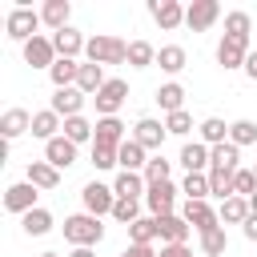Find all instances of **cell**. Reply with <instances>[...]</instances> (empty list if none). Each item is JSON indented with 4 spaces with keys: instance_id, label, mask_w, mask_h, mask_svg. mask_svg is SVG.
Returning a JSON list of instances; mask_svg holds the SVG:
<instances>
[{
    "instance_id": "19",
    "label": "cell",
    "mask_w": 257,
    "mask_h": 257,
    "mask_svg": "<svg viewBox=\"0 0 257 257\" xmlns=\"http://www.w3.org/2000/svg\"><path fill=\"white\" fill-rule=\"evenodd\" d=\"M116 161H120V173H145V165H149V149L145 145H137L133 137L116 149Z\"/></svg>"
},
{
    "instance_id": "4",
    "label": "cell",
    "mask_w": 257,
    "mask_h": 257,
    "mask_svg": "<svg viewBox=\"0 0 257 257\" xmlns=\"http://www.w3.org/2000/svg\"><path fill=\"white\" fill-rule=\"evenodd\" d=\"M80 201H84V213H92V217H112L116 193H112V185H104V181H88V185L80 189Z\"/></svg>"
},
{
    "instance_id": "1",
    "label": "cell",
    "mask_w": 257,
    "mask_h": 257,
    "mask_svg": "<svg viewBox=\"0 0 257 257\" xmlns=\"http://www.w3.org/2000/svg\"><path fill=\"white\" fill-rule=\"evenodd\" d=\"M64 241H68L72 249H92V245H100V241H104L100 217H92V213H72V217H64Z\"/></svg>"
},
{
    "instance_id": "45",
    "label": "cell",
    "mask_w": 257,
    "mask_h": 257,
    "mask_svg": "<svg viewBox=\"0 0 257 257\" xmlns=\"http://www.w3.org/2000/svg\"><path fill=\"white\" fill-rule=\"evenodd\" d=\"M112 217H116V221L128 229L133 221H141V201H120V197H116V205H112Z\"/></svg>"
},
{
    "instance_id": "21",
    "label": "cell",
    "mask_w": 257,
    "mask_h": 257,
    "mask_svg": "<svg viewBox=\"0 0 257 257\" xmlns=\"http://www.w3.org/2000/svg\"><path fill=\"white\" fill-rule=\"evenodd\" d=\"M177 161L185 165V173H209V145H201V141H185Z\"/></svg>"
},
{
    "instance_id": "15",
    "label": "cell",
    "mask_w": 257,
    "mask_h": 257,
    "mask_svg": "<svg viewBox=\"0 0 257 257\" xmlns=\"http://www.w3.org/2000/svg\"><path fill=\"white\" fill-rule=\"evenodd\" d=\"M157 229H161V245H189V233H193V225L181 213L157 217Z\"/></svg>"
},
{
    "instance_id": "14",
    "label": "cell",
    "mask_w": 257,
    "mask_h": 257,
    "mask_svg": "<svg viewBox=\"0 0 257 257\" xmlns=\"http://www.w3.org/2000/svg\"><path fill=\"white\" fill-rule=\"evenodd\" d=\"M76 149H80V145H72V141L60 133V137H52V141L44 145V161H48L52 169H72V165H76Z\"/></svg>"
},
{
    "instance_id": "34",
    "label": "cell",
    "mask_w": 257,
    "mask_h": 257,
    "mask_svg": "<svg viewBox=\"0 0 257 257\" xmlns=\"http://www.w3.org/2000/svg\"><path fill=\"white\" fill-rule=\"evenodd\" d=\"M161 241V229H157V217H141L128 225V245H153Z\"/></svg>"
},
{
    "instance_id": "27",
    "label": "cell",
    "mask_w": 257,
    "mask_h": 257,
    "mask_svg": "<svg viewBox=\"0 0 257 257\" xmlns=\"http://www.w3.org/2000/svg\"><path fill=\"white\" fill-rule=\"evenodd\" d=\"M157 64H161V72L177 76V72L189 64V52H185L181 44H165V48H157Z\"/></svg>"
},
{
    "instance_id": "32",
    "label": "cell",
    "mask_w": 257,
    "mask_h": 257,
    "mask_svg": "<svg viewBox=\"0 0 257 257\" xmlns=\"http://www.w3.org/2000/svg\"><path fill=\"white\" fill-rule=\"evenodd\" d=\"M48 76H52V84L56 88H76V76H80V60H56L52 68H48Z\"/></svg>"
},
{
    "instance_id": "18",
    "label": "cell",
    "mask_w": 257,
    "mask_h": 257,
    "mask_svg": "<svg viewBox=\"0 0 257 257\" xmlns=\"http://www.w3.org/2000/svg\"><path fill=\"white\" fill-rule=\"evenodd\" d=\"M52 48H56V56H64V60H76V56L88 48V40L68 24V28H60V32H52Z\"/></svg>"
},
{
    "instance_id": "41",
    "label": "cell",
    "mask_w": 257,
    "mask_h": 257,
    "mask_svg": "<svg viewBox=\"0 0 257 257\" xmlns=\"http://www.w3.org/2000/svg\"><path fill=\"white\" fill-rule=\"evenodd\" d=\"M229 141H233L237 149L257 145V124H253V120H233V124H229Z\"/></svg>"
},
{
    "instance_id": "26",
    "label": "cell",
    "mask_w": 257,
    "mask_h": 257,
    "mask_svg": "<svg viewBox=\"0 0 257 257\" xmlns=\"http://www.w3.org/2000/svg\"><path fill=\"white\" fill-rule=\"evenodd\" d=\"M68 16H72V4H68V0H44V8H40V20H44L52 32L68 28Z\"/></svg>"
},
{
    "instance_id": "40",
    "label": "cell",
    "mask_w": 257,
    "mask_h": 257,
    "mask_svg": "<svg viewBox=\"0 0 257 257\" xmlns=\"http://www.w3.org/2000/svg\"><path fill=\"white\" fill-rule=\"evenodd\" d=\"M249 32H253V16H249V12H229V16H225V36L249 40Z\"/></svg>"
},
{
    "instance_id": "50",
    "label": "cell",
    "mask_w": 257,
    "mask_h": 257,
    "mask_svg": "<svg viewBox=\"0 0 257 257\" xmlns=\"http://www.w3.org/2000/svg\"><path fill=\"white\" fill-rule=\"evenodd\" d=\"M245 76L257 84V48H253V52H249V60H245Z\"/></svg>"
},
{
    "instance_id": "52",
    "label": "cell",
    "mask_w": 257,
    "mask_h": 257,
    "mask_svg": "<svg viewBox=\"0 0 257 257\" xmlns=\"http://www.w3.org/2000/svg\"><path fill=\"white\" fill-rule=\"evenodd\" d=\"M249 209H253V213H257V193H253V197H249Z\"/></svg>"
},
{
    "instance_id": "24",
    "label": "cell",
    "mask_w": 257,
    "mask_h": 257,
    "mask_svg": "<svg viewBox=\"0 0 257 257\" xmlns=\"http://www.w3.org/2000/svg\"><path fill=\"white\" fill-rule=\"evenodd\" d=\"M0 133H4V141H16V137L32 133V116H28L24 108H8V112L0 116Z\"/></svg>"
},
{
    "instance_id": "35",
    "label": "cell",
    "mask_w": 257,
    "mask_h": 257,
    "mask_svg": "<svg viewBox=\"0 0 257 257\" xmlns=\"http://www.w3.org/2000/svg\"><path fill=\"white\" fill-rule=\"evenodd\" d=\"M181 193H185V201H209L213 197L209 193V173H185Z\"/></svg>"
},
{
    "instance_id": "51",
    "label": "cell",
    "mask_w": 257,
    "mask_h": 257,
    "mask_svg": "<svg viewBox=\"0 0 257 257\" xmlns=\"http://www.w3.org/2000/svg\"><path fill=\"white\" fill-rule=\"evenodd\" d=\"M68 257H96V253H92V249H72Z\"/></svg>"
},
{
    "instance_id": "46",
    "label": "cell",
    "mask_w": 257,
    "mask_h": 257,
    "mask_svg": "<svg viewBox=\"0 0 257 257\" xmlns=\"http://www.w3.org/2000/svg\"><path fill=\"white\" fill-rule=\"evenodd\" d=\"M92 169H96V173L120 169V161H116V149H100V145H92Z\"/></svg>"
},
{
    "instance_id": "31",
    "label": "cell",
    "mask_w": 257,
    "mask_h": 257,
    "mask_svg": "<svg viewBox=\"0 0 257 257\" xmlns=\"http://www.w3.org/2000/svg\"><path fill=\"white\" fill-rule=\"evenodd\" d=\"M221 225H245L249 217H253V209H249V201L245 197H229V201H221Z\"/></svg>"
},
{
    "instance_id": "29",
    "label": "cell",
    "mask_w": 257,
    "mask_h": 257,
    "mask_svg": "<svg viewBox=\"0 0 257 257\" xmlns=\"http://www.w3.org/2000/svg\"><path fill=\"white\" fill-rule=\"evenodd\" d=\"M56 128H64V120H60L52 108H44V112H32V137H40V141L48 145L52 137H60Z\"/></svg>"
},
{
    "instance_id": "13",
    "label": "cell",
    "mask_w": 257,
    "mask_h": 257,
    "mask_svg": "<svg viewBox=\"0 0 257 257\" xmlns=\"http://www.w3.org/2000/svg\"><path fill=\"white\" fill-rule=\"evenodd\" d=\"M124 96H128V84H124V80H108L92 100H96V112H100V116H116L120 104H124Z\"/></svg>"
},
{
    "instance_id": "28",
    "label": "cell",
    "mask_w": 257,
    "mask_h": 257,
    "mask_svg": "<svg viewBox=\"0 0 257 257\" xmlns=\"http://www.w3.org/2000/svg\"><path fill=\"white\" fill-rule=\"evenodd\" d=\"M108 84V76H104V68L100 64H80V76H76V88L84 92V96H96L100 88Z\"/></svg>"
},
{
    "instance_id": "44",
    "label": "cell",
    "mask_w": 257,
    "mask_h": 257,
    "mask_svg": "<svg viewBox=\"0 0 257 257\" xmlns=\"http://www.w3.org/2000/svg\"><path fill=\"white\" fill-rule=\"evenodd\" d=\"M165 128H169L173 137H189V133H193L197 124H193V116H189V112L181 108V112H169V116H165Z\"/></svg>"
},
{
    "instance_id": "48",
    "label": "cell",
    "mask_w": 257,
    "mask_h": 257,
    "mask_svg": "<svg viewBox=\"0 0 257 257\" xmlns=\"http://www.w3.org/2000/svg\"><path fill=\"white\" fill-rule=\"evenodd\" d=\"M120 257H157V253H153V245H128Z\"/></svg>"
},
{
    "instance_id": "16",
    "label": "cell",
    "mask_w": 257,
    "mask_h": 257,
    "mask_svg": "<svg viewBox=\"0 0 257 257\" xmlns=\"http://www.w3.org/2000/svg\"><path fill=\"white\" fill-rule=\"evenodd\" d=\"M84 100H88V96H84L80 88H56V92H52V104H48V108H52V112H56L60 120H68V116H80Z\"/></svg>"
},
{
    "instance_id": "20",
    "label": "cell",
    "mask_w": 257,
    "mask_h": 257,
    "mask_svg": "<svg viewBox=\"0 0 257 257\" xmlns=\"http://www.w3.org/2000/svg\"><path fill=\"white\" fill-rule=\"evenodd\" d=\"M28 185H36L40 193H52L60 185V169H52L48 161H28V173H24Z\"/></svg>"
},
{
    "instance_id": "43",
    "label": "cell",
    "mask_w": 257,
    "mask_h": 257,
    "mask_svg": "<svg viewBox=\"0 0 257 257\" xmlns=\"http://www.w3.org/2000/svg\"><path fill=\"white\" fill-rule=\"evenodd\" d=\"M253 193H257V173L253 169H237L233 173V197H245L249 201Z\"/></svg>"
},
{
    "instance_id": "38",
    "label": "cell",
    "mask_w": 257,
    "mask_h": 257,
    "mask_svg": "<svg viewBox=\"0 0 257 257\" xmlns=\"http://www.w3.org/2000/svg\"><path fill=\"white\" fill-rule=\"evenodd\" d=\"M169 173H173V161H165L161 153H153L141 177H145V185H161V181H169Z\"/></svg>"
},
{
    "instance_id": "9",
    "label": "cell",
    "mask_w": 257,
    "mask_h": 257,
    "mask_svg": "<svg viewBox=\"0 0 257 257\" xmlns=\"http://www.w3.org/2000/svg\"><path fill=\"white\" fill-rule=\"evenodd\" d=\"M165 137H169V128H165V120H153V116H141V120L133 124V141H137V145H145L149 153H161V145H165Z\"/></svg>"
},
{
    "instance_id": "47",
    "label": "cell",
    "mask_w": 257,
    "mask_h": 257,
    "mask_svg": "<svg viewBox=\"0 0 257 257\" xmlns=\"http://www.w3.org/2000/svg\"><path fill=\"white\" fill-rule=\"evenodd\" d=\"M157 257H193V249H189V245H161Z\"/></svg>"
},
{
    "instance_id": "2",
    "label": "cell",
    "mask_w": 257,
    "mask_h": 257,
    "mask_svg": "<svg viewBox=\"0 0 257 257\" xmlns=\"http://www.w3.org/2000/svg\"><path fill=\"white\" fill-rule=\"evenodd\" d=\"M84 56H88V64H124L128 60V40H120V36H108V32H96L92 40H88V48H84Z\"/></svg>"
},
{
    "instance_id": "36",
    "label": "cell",
    "mask_w": 257,
    "mask_h": 257,
    "mask_svg": "<svg viewBox=\"0 0 257 257\" xmlns=\"http://www.w3.org/2000/svg\"><path fill=\"white\" fill-rule=\"evenodd\" d=\"M72 145H92V133H96V124H88L84 116H68L64 120V128H60Z\"/></svg>"
},
{
    "instance_id": "49",
    "label": "cell",
    "mask_w": 257,
    "mask_h": 257,
    "mask_svg": "<svg viewBox=\"0 0 257 257\" xmlns=\"http://www.w3.org/2000/svg\"><path fill=\"white\" fill-rule=\"evenodd\" d=\"M241 233H245V241H257V213H253V217L241 225Z\"/></svg>"
},
{
    "instance_id": "3",
    "label": "cell",
    "mask_w": 257,
    "mask_h": 257,
    "mask_svg": "<svg viewBox=\"0 0 257 257\" xmlns=\"http://www.w3.org/2000/svg\"><path fill=\"white\" fill-rule=\"evenodd\" d=\"M44 20H40V12H32V8H24V4H16L12 12H8V20H4V28H8V36L12 40H20V44H28L32 36H40L36 28H40Z\"/></svg>"
},
{
    "instance_id": "7",
    "label": "cell",
    "mask_w": 257,
    "mask_h": 257,
    "mask_svg": "<svg viewBox=\"0 0 257 257\" xmlns=\"http://www.w3.org/2000/svg\"><path fill=\"white\" fill-rule=\"evenodd\" d=\"M249 40H237V36H221V44H217V64L225 68V72H233V68H245V60H249Z\"/></svg>"
},
{
    "instance_id": "30",
    "label": "cell",
    "mask_w": 257,
    "mask_h": 257,
    "mask_svg": "<svg viewBox=\"0 0 257 257\" xmlns=\"http://www.w3.org/2000/svg\"><path fill=\"white\" fill-rule=\"evenodd\" d=\"M197 133H201V145H209V149H217V145L229 141V124H225L221 116H205V120L197 124Z\"/></svg>"
},
{
    "instance_id": "12",
    "label": "cell",
    "mask_w": 257,
    "mask_h": 257,
    "mask_svg": "<svg viewBox=\"0 0 257 257\" xmlns=\"http://www.w3.org/2000/svg\"><path fill=\"white\" fill-rule=\"evenodd\" d=\"M60 56H56V48H52V36H32L28 44H24V64H32V68H52Z\"/></svg>"
},
{
    "instance_id": "22",
    "label": "cell",
    "mask_w": 257,
    "mask_h": 257,
    "mask_svg": "<svg viewBox=\"0 0 257 257\" xmlns=\"http://www.w3.org/2000/svg\"><path fill=\"white\" fill-rule=\"evenodd\" d=\"M112 193H116L120 201H145L149 185H145V177H141V173H116V181H112Z\"/></svg>"
},
{
    "instance_id": "25",
    "label": "cell",
    "mask_w": 257,
    "mask_h": 257,
    "mask_svg": "<svg viewBox=\"0 0 257 257\" xmlns=\"http://www.w3.org/2000/svg\"><path fill=\"white\" fill-rule=\"evenodd\" d=\"M209 169H225V173H237V169H241V149H237L233 141H225V145L209 149Z\"/></svg>"
},
{
    "instance_id": "39",
    "label": "cell",
    "mask_w": 257,
    "mask_h": 257,
    "mask_svg": "<svg viewBox=\"0 0 257 257\" xmlns=\"http://www.w3.org/2000/svg\"><path fill=\"white\" fill-rule=\"evenodd\" d=\"M225 249H229L225 225H221V229H209V233H201V253H205V257H225Z\"/></svg>"
},
{
    "instance_id": "23",
    "label": "cell",
    "mask_w": 257,
    "mask_h": 257,
    "mask_svg": "<svg viewBox=\"0 0 257 257\" xmlns=\"http://www.w3.org/2000/svg\"><path fill=\"white\" fill-rule=\"evenodd\" d=\"M153 100L161 104V112H165V116H169V112H181V108H185V84L169 80V84H161V88L153 92Z\"/></svg>"
},
{
    "instance_id": "11",
    "label": "cell",
    "mask_w": 257,
    "mask_h": 257,
    "mask_svg": "<svg viewBox=\"0 0 257 257\" xmlns=\"http://www.w3.org/2000/svg\"><path fill=\"white\" fill-rule=\"evenodd\" d=\"M149 16H153L165 32H173V28L185 24V4H181V0H149Z\"/></svg>"
},
{
    "instance_id": "42",
    "label": "cell",
    "mask_w": 257,
    "mask_h": 257,
    "mask_svg": "<svg viewBox=\"0 0 257 257\" xmlns=\"http://www.w3.org/2000/svg\"><path fill=\"white\" fill-rule=\"evenodd\" d=\"M209 193L221 197V201H229V197H233V173H225V169H209Z\"/></svg>"
},
{
    "instance_id": "17",
    "label": "cell",
    "mask_w": 257,
    "mask_h": 257,
    "mask_svg": "<svg viewBox=\"0 0 257 257\" xmlns=\"http://www.w3.org/2000/svg\"><path fill=\"white\" fill-rule=\"evenodd\" d=\"M128 137H124V124H120V116H100L96 120V133H92V145H100V149H120Z\"/></svg>"
},
{
    "instance_id": "10",
    "label": "cell",
    "mask_w": 257,
    "mask_h": 257,
    "mask_svg": "<svg viewBox=\"0 0 257 257\" xmlns=\"http://www.w3.org/2000/svg\"><path fill=\"white\" fill-rule=\"evenodd\" d=\"M197 233H209V229H221V213L209 205V201H185V213H181Z\"/></svg>"
},
{
    "instance_id": "53",
    "label": "cell",
    "mask_w": 257,
    "mask_h": 257,
    "mask_svg": "<svg viewBox=\"0 0 257 257\" xmlns=\"http://www.w3.org/2000/svg\"><path fill=\"white\" fill-rule=\"evenodd\" d=\"M40 257H60V253H40Z\"/></svg>"
},
{
    "instance_id": "8",
    "label": "cell",
    "mask_w": 257,
    "mask_h": 257,
    "mask_svg": "<svg viewBox=\"0 0 257 257\" xmlns=\"http://www.w3.org/2000/svg\"><path fill=\"white\" fill-rule=\"evenodd\" d=\"M221 20V4L217 0H193L189 8H185V24L193 28V32H205V28H213Z\"/></svg>"
},
{
    "instance_id": "37",
    "label": "cell",
    "mask_w": 257,
    "mask_h": 257,
    "mask_svg": "<svg viewBox=\"0 0 257 257\" xmlns=\"http://www.w3.org/2000/svg\"><path fill=\"white\" fill-rule=\"evenodd\" d=\"M128 64H133V68L157 64V48H153L149 40H128Z\"/></svg>"
},
{
    "instance_id": "6",
    "label": "cell",
    "mask_w": 257,
    "mask_h": 257,
    "mask_svg": "<svg viewBox=\"0 0 257 257\" xmlns=\"http://www.w3.org/2000/svg\"><path fill=\"white\" fill-rule=\"evenodd\" d=\"M177 185L173 181H161V185H149V193H145V209L153 213V217H169L173 209H177Z\"/></svg>"
},
{
    "instance_id": "5",
    "label": "cell",
    "mask_w": 257,
    "mask_h": 257,
    "mask_svg": "<svg viewBox=\"0 0 257 257\" xmlns=\"http://www.w3.org/2000/svg\"><path fill=\"white\" fill-rule=\"evenodd\" d=\"M36 197H40V189H36V185L16 181V185H8V189H4V209H8V213H16V217H24V213L40 209V205H36Z\"/></svg>"
},
{
    "instance_id": "54",
    "label": "cell",
    "mask_w": 257,
    "mask_h": 257,
    "mask_svg": "<svg viewBox=\"0 0 257 257\" xmlns=\"http://www.w3.org/2000/svg\"><path fill=\"white\" fill-rule=\"evenodd\" d=\"M253 173H257V165H253Z\"/></svg>"
},
{
    "instance_id": "33",
    "label": "cell",
    "mask_w": 257,
    "mask_h": 257,
    "mask_svg": "<svg viewBox=\"0 0 257 257\" xmlns=\"http://www.w3.org/2000/svg\"><path fill=\"white\" fill-rule=\"evenodd\" d=\"M20 229H24V237H44V233H52V213L48 209H32V213L20 217Z\"/></svg>"
}]
</instances>
